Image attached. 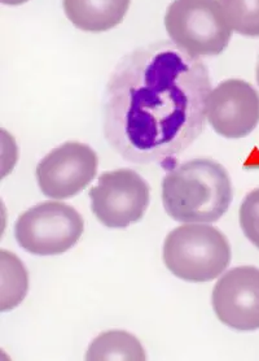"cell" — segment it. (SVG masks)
<instances>
[{"label":"cell","mask_w":259,"mask_h":361,"mask_svg":"<svg viewBox=\"0 0 259 361\" xmlns=\"http://www.w3.org/2000/svg\"><path fill=\"white\" fill-rule=\"evenodd\" d=\"M210 75L174 42L149 43L118 61L103 98L108 145L134 164L170 171L203 130Z\"/></svg>","instance_id":"cell-1"},{"label":"cell","mask_w":259,"mask_h":361,"mask_svg":"<svg viewBox=\"0 0 259 361\" xmlns=\"http://www.w3.org/2000/svg\"><path fill=\"white\" fill-rule=\"evenodd\" d=\"M162 202L179 222H215L232 202V183L226 169L211 159H194L168 171Z\"/></svg>","instance_id":"cell-2"},{"label":"cell","mask_w":259,"mask_h":361,"mask_svg":"<svg viewBox=\"0 0 259 361\" xmlns=\"http://www.w3.org/2000/svg\"><path fill=\"white\" fill-rule=\"evenodd\" d=\"M168 269L187 282H209L231 263L226 235L209 225H183L169 233L163 245Z\"/></svg>","instance_id":"cell-3"},{"label":"cell","mask_w":259,"mask_h":361,"mask_svg":"<svg viewBox=\"0 0 259 361\" xmlns=\"http://www.w3.org/2000/svg\"><path fill=\"white\" fill-rule=\"evenodd\" d=\"M165 27L171 41L194 56L222 54L232 34L219 0H174Z\"/></svg>","instance_id":"cell-4"},{"label":"cell","mask_w":259,"mask_h":361,"mask_svg":"<svg viewBox=\"0 0 259 361\" xmlns=\"http://www.w3.org/2000/svg\"><path fill=\"white\" fill-rule=\"evenodd\" d=\"M84 230L81 214L72 205L44 202L21 214L15 225L17 243L32 255L64 254Z\"/></svg>","instance_id":"cell-5"},{"label":"cell","mask_w":259,"mask_h":361,"mask_svg":"<svg viewBox=\"0 0 259 361\" xmlns=\"http://www.w3.org/2000/svg\"><path fill=\"white\" fill-rule=\"evenodd\" d=\"M89 197L99 221L109 229H125L143 219L151 202V189L135 171L117 169L97 178Z\"/></svg>","instance_id":"cell-6"},{"label":"cell","mask_w":259,"mask_h":361,"mask_svg":"<svg viewBox=\"0 0 259 361\" xmlns=\"http://www.w3.org/2000/svg\"><path fill=\"white\" fill-rule=\"evenodd\" d=\"M96 152L80 142H66L52 149L37 166V180L42 192L53 199L78 195L95 180Z\"/></svg>","instance_id":"cell-7"},{"label":"cell","mask_w":259,"mask_h":361,"mask_svg":"<svg viewBox=\"0 0 259 361\" xmlns=\"http://www.w3.org/2000/svg\"><path fill=\"white\" fill-rule=\"evenodd\" d=\"M213 308L219 320L239 331L259 329V269L236 267L213 290Z\"/></svg>","instance_id":"cell-8"},{"label":"cell","mask_w":259,"mask_h":361,"mask_svg":"<svg viewBox=\"0 0 259 361\" xmlns=\"http://www.w3.org/2000/svg\"><path fill=\"white\" fill-rule=\"evenodd\" d=\"M206 117L219 135L244 138L259 123L258 91L243 80L223 81L209 94Z\"/></svg>","instance_id":"cell-9"},{"label":"cell","mask_w":259,"mask_h":361,"mask_svg":"<svg viewBox=\"0 0 259 361\" xmlns=\"http://www.w3.org/2000/svg\"><path fill=\"white\" fill-rule=\"evenodd\" d=\"M130 3L131 0H63L68 20L89 33H103L121 24Z\"/></svg>","instance_id":"cell-10"},{"label":"cell","mask_w":259,"mask_h":361,"mask_svg":"<svg viewBox=\"0 0 259 361\" xmlns=\"http://www.w3.org/2000/svg\"><path fill=\"white\" fill-rule=\"evenodd\" d=\"M86 359L91 361H144L146 356L138 338L122 330H112L103 333L92 341Z\"/></svg>","instance_id":"cell-11"},{"label":"cell","mask_w":259,"mask_h":361,"mask_svg":"<svg viewBox=\"0 0 259 361\" xmlns=\"http://www.w3.org/2000/svg\"><path fill=\"white\" fill-rule=\"evenodd\" d=\"M1 311H9L23 302L27 293V271L20 259L1 251Z\"/></svg>","instance_id":"cell-12"},{"label":"cell","mask_w":259,"mask_h":361,"mask_svg":"<svg viewBox=\"0 0 259 361\" xmlns=\"http://www.w3.org/2000/svg\"><path fill=\"white\" fill-rule=\"evenodd\" d=\"M231 29L245 37H259V0H220Z\"/></svg>","instance_id":"cell-13"},{"label":"cell","mask_w":259,"mask_h":361,"mask_svg":"<svg viewBox=\"0 0 259 361\" xmlns=\"http://www.w3.org/2000/svg\"><path fill=\"white\" fill-rule=\"evenodd\" d=\"M240 225L245 237L259 248V188L244 199L240 208Z\"/></svg>","instance_id":"cell-14"},{"label":"cell","mask_w":259,"mask_h":361,"mask_svg":"<svg viewBox=\"0 0 259 361\" xmlns=\"http://www.w3.org/2000/svg\"><path fill=\"white\" fill-rule=\"evenodd\" d=\"M3 4H7V6H20V4H24L29 0H0Z\"/></svg>","instance_id":"cell-15"},{"label":"cell","mask_w":259,"mask_h":361,"mask_svg":"<svg viewBox=\"0 0 259 361\" xmlns=\"http://www.w3.org/2000/svg\"><path fill=\"white\" fill-rule=\"evenodd\" d=\"M257 78H258V83H259V66H258V73H257Z\"/></svg>","instance_id":"cell-16"}]
</instances>
